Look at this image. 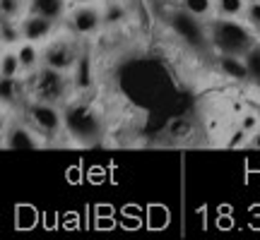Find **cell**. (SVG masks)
I'll use <instances>...</instances> for the list:
<instances>
[{
  "label": "cell",
  "instance_id": "23",
  "mask_svg": "<svg viewBox=\"0 0 260 240\" xmlns=\"http://www.w3.org/2000/svg\"><path fill=\"white\" fill-rule=\"evenodd\" d=\"M243 22L260 36V0H248L246 12H243Z\"/></svg>",
  "mask_w": 260,
  "mask_h": 240
},
{
  "label": "cell",
  "instance_id": "13",
  "mask_svg": "<svg viewBox=\"0 0 260 240\" xmlns=\"http://www.w3.org/2000/svg\"><path fill=\"white\" fill-rule=\"evenodd\" d=\"M17 56H19V63H22V70L27 74H34L44 65V58H41V51H39L37 44L31 41H22L17 46Z\"/></svg>",
  "mask_w": 260,
  "mask_h": 240
},
{
  "label": "cell",
  "instance_id": "24",
  "mask_svg": "<svg viewBox=\"0 0 260 240\" xmlns=\"http://www.w3.org/2000/svg\"><path fill=\"white\" fill-rule=\"evenodd\" d=\"M260 128V118L255 115V113H243L241 115V130L246 132V135H253L255 130Z\"/></svg>",
  "mask_w": 260,
  "mask_h": 240
},
{
  "label": "cell",
  "instance_id": "3",
  "mask_svg": "<svg viewBox=\"0 0 260 240\" xmlns=\"http://www.w3.org/2000/svg\"><path fill=\"white\" fill-rule=\"evenodd\" d=\"M29 89H31V99L60 103L68 99V94L73 89V79L68 77V72H60V70H53L48 65H41L37 72L31 74Z\"/></svg>",
  "mask_w": 260,
  "mask_h": 240
},
{
  "label": "cell",
  "instance_id": "27",
  "mask_svg": "<svg viewBox=\"0 0 260 240\" xmlns=\"http://www.w3.org/2000/svg\"><path fill=\"white\" fill-rule=\"evenodd\" d=\"M152 3H157V5H167L169 0H152Z\"/></svg>",
  "mask_w": 260,
  "mask_h": 240
},
{
  "label": "cell",
  "instance_id": "26",
  "mask_svg": "<svg viewBox=\"0 0 260 240\" xmlns=\"http://www.w3.org/2000/svg\"><path fill=\"white\" fill-rule=\"evenodd\" d=\"M75 5H82V3H96V0H73Z\"/></svg>",
  "mask_w": 260,
  "mask_h": 240
},
{
  "label": "cell",
  "instance_id": "11",
  "mask_svg": "<svg viewBox=\"0 0 260 240\" xmlns=\"http://www.w3.org/2000/svg\"><path fill=\"white\" fill-rule=\"evenodd\" d=\"M22 96H27V89L22 84V77H0V99L3 106H17Z\"/></svg>",
  "mask_w": 260,
  "mask_h": 240
},
{
  "label": "cell",
  "instance_id": "21",
  "mask_svg": "<svg viewBox=\"0 0 260 240\" xmlns=\"http://www.w3.org/2000/svg\"><path fill=\"white\" fill-rule=\"evenodd\" d=\"M29 12V0H0V15L8 19H22Z\"/></svg>",
  "mask_w": 260,
  "mask_h": 240
},
{
  "label": "cell",
  "instance_id": "17",
  "mask_svg": "<svg viewBox=\"0 0 260 240\" xmlns=\"http://www.w3.org/2000/svg\"><path fill=\"white\" fill-rule=\"evenodd\" d=\"M22 63H19L17 48H3L0 58V77H22Z\"/></svg>",
  "mask_w": 260,
  "mask_h": 240
},
{
  "label": "cell",
  "instance_id": "18",
  "mask_svg": "<svg viewBox=\"0 0 260 240\" xmlns=\"http://www.w3.org/2000/svg\"><path fill=\"white\" fill-rule=\"evenodd\" d=\"M181 8L188 10L190 15L200 19H207L217 15V5H214V0H181Z\"/></svg>",
  "mask_w": 260,
  "mask_h": 240
},
{
  "label": "cell",
  "instance_id": "2",
  "mask_svg": "<svg viewBox=\"0 0 260 240\" xmlns=\"http://www.w3.org/2000/svg\"><path fill=\"white\" fill-rule=\"evenodd\" d=\"M63 115H65V132L80 142V144H92L96 139L102 137L104 132V120H102V113L92 108L89 103H82V101H75V103H68L63 108Z\"/></svg>",
  "mask_w": 260,
  "mask_h": 240
},
{
  "label": "cell",
  "instance_id": "6",
  "mask_svg": "<svg viewBox=\"0 0 260 240\" xmlns=\"http://www.w3.org/2000/svg\"><path fill=\"white\" fill-rule=\"evenodd\" d=\"M68 29L73 36H80V38H89V36H96L104 27V12L96 3H82L77 5L75 10L68 12Z\"/></svg>",
  "mask_w": 260,
  "mask_h": 240
},
{
  "label": "cell",
  "instance_id": "5",
  "mask_svg": "<svg viewBox=\"0 0 260 240\" xmlns=\"http://www.w3.org/2000/svg\"><path fill=\"white\" fill-rule=\"evenodd\" d=\"M169 27L176 34V38H181L188 48H205L210 41V34L205 29L203 19L190 15L188 10L178 8L169 15Z\"/></svg>",
  "mask_w": 260,
  "mask_h": 240
},
{
  "label": "cell",
  "instance_id": "22",
  "mask_svg": "<svg viewBox=\"0 0 260 240\" xmlns=\"http://www.w3.org/2000/svg\"><path fill=\"white\" fill-rule=\"evenodd\" d=\"M243 60H246V67H248L251 79L260 82V44H253V46L243 53Z\"/></svg>",
  "mask_w": 260,
  "mask_h": 240
},
{
  "label": "cell",
  "instance_id": "25",
  "mask_svg": "<svg viewBox=\"0 0 260 240\" xmlns=\"http://www.w3.org/2000/svg\"><path fill=\"white\" fill-rule=\"evenodd\" d=\"M248 144H251L253 149H260V128L251 135V139H248Z\"/></svg>",
  "mask_w": 260,
  "mask_h": 240
},
{
  "label": "cell",
  "instance_id": "12",
  "mask_svg": "<svg viewBox=\"0 0 260 240\" xmlns=\"http://www.w3.org/2000/svg\"><path fill=\"white\" fill-rule=\"evenodd\" d=\"M5 144L12 149H31L39 144V139H37V132L29 128V125H15V128L8 130Z\"/></svg>",
  "mask_w": 260,
  "mask_h": 240
},
{
  "label": "cell",
  "instance_id": "19",
  "mask_svg": "<svg viewBox=\"0 0 260 240\" xmlns=\"http://www.w3.org/2000/svg\"><path fill=\"white\" fill-rule=\"evenodd\" d=\"M217 17H243L248 0H214Z\"/></svg>",
  "mask_w": 260,
  "mask_h": 240
},
{
  "label": "cell",
  "instance_id": "14",
  "mask_svg": "<svg viewBox=\"0 0 260 240\" xmlns=\"http://www.w3.org/2000/svg\"><path fill=\"white\" fill-rule=\"evenodd\" d=\"M22 41H24V34H22L19 19H0V44H3V48H17Z\"/></svg>",
  "mask_w": 260,
  "mask_h": 240
},
{
  "label": "cell",
  "instance_id": "16",
  "mask_svg": "<svg viewBox=\"0 0 260 240\" xmlns=\"http://www.w3.org/2000/svg\"><path fill=\"white\" fill-rule=\"evenodd\" d=\"M73 87L75 89H89L92 87V63H89V56L87 53H82L80 56V60H77V65L73 67Z\"/></svg>",
  "mask_w": 260,
  "mask_h": 240
},
{
  "label": "cell",
  "instance_id": "7",
  "mask_svg": "<svg viewBox=\"0 0 260 240\" xmlns=\"http://www.w3.org/2000/svg\"><path fill=\"white\" fill-rule=\"evenodd\" d=\"M80 48L75 46L73 38L68 36H58L53 41H48L44 51H41V58H44V65L53 67V70H60V72H73V67L80 60Z\"/></svg>",
  "mask_w": 260,
  "mask_h": 240
},
{
  "label": "cell",
  "instance_id": "4",
  "mask_svg": "<svg viewBox=\"0 0 260 240\" xmlns=\"http://www.w3.org/2000/svg\"><path fill=\"white\" fill-rule=\"evenodd\" d=\"M27 125L39 137H58L65 130V115L60 103H51V101H39V99H31L27 103Z\"/></svg>",
  "mask_w": 260,
  "mask_h": 240
},
{
  "label": "cell",
  "instance_id": "1",
  "mask_svg": "<svg viewBox=\"0 0 260 240\" xmlns=\"http://www.w3.org/2000/svg\"><path fill=\"white\" fill-rule=\"evenodd\" d=\"M210 41L219 53L243 56L255 44V31L239 17H217L210 27Z\"/></svg>",
  "mask_w": 260,
  "mask_h": 240
},
{
  "label": "cell",
  "instance_id": "15",
  "mask_svg": "<svg viewBox=\"0 0 260 240\" xmlns=\"http://www.w3.org/2000/svg\"><path fill=\"white\" fill-rule=\"evenodd\" d=\"M104 27H121L128 22V8L121 0H106L104 3Z\"/></svg>",
  "mask_w": 260,
  "mask_h": 240
},
{
  "label": "cell",
  "instance_id": "10",
  "mask_svg": "<svg viewBox=\"0 0 260 240\" xmlns=\"http://www.w3.org/2000/svg\"><path fill=\"white\" fill-rule=\"evenodd\" d=\"M68 3L70 0H29V12L41 15V17H46V19H53V22H60L70 12Z\"/></svg>",
  "mask_w": 260,
  "mask_h": 240
},
{
  "label": "cell",
  "instance_id": "8",
  "mask_svg": "<svg viewBox=\"0 0 260 240\" xmlns=\"http://www.w3.org/2000/svg\"><path fill=\"white\" fill-rule=\"evenodd\" d=\"M19 24H22V34H24V41H31V44H48L51 36L56 34V24L53 19H46L41 17V15H34V12H27L24 17L19 19Z\"/></svg>",
  "mask_w": 260,
  "mask_h": 240
},
{
  "label": "cell",
  "instance_id": "9",
  "mask_svg": "<svg viewBox=\"0 0 260 240\" xmlns=\"http://www.w3.org/2000/svg\"><path fill=\"white\" fill-rule=\"evenodd\" d=\"M217 70H219L226 79H234V82H246V79H251L243 56L219 53V56H217Z\"/></svg>",
  "mask_w": 260,
  "mask_h": 240
},
{
  "label": "cell",
  "instance_id": "20",
  "mask_svg": "<svg viewBox=\"0 0 260 240\" xmlns=\"http://www.w3.org/2000/svg\"><path fill=\"white\" fill-rule=\"evenodd\" d=\"M193 123L188 118H174V120H169V125H167V135L171 139H176V142H181V139H188L190 135H193Z\"/></svg>",
  "mask_w": 260,
  "mask_h": 240
}]
</instances>
